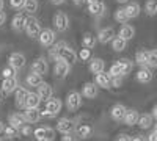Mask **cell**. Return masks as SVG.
<instances>
[{
    "label": "cell",
    "mask_w": 157,
    "mask_h": 141,
    "mask_svg": "<svg viewBox=\"0 0 157 141\" xmlns=\"http://www.w3.org/2000/svg\"><path fill=\"white\" fill-rule=\"evenodd\" d=\"M41 25H39V20L33 16H30L27 19V24H25V33H27L29 38H32V39H36V38H39V33H41Z\"/></svg>",
    "instance_id": "cell-1"
},
{
    "label": "cell",
    "mask_w": 157,
    "mask_h": 141,
    "mask_svg": "<svg viewBox=\"0 0 157 141\" xmlns=\"http://www.w3.org/2000/svg\"><path fill=\"white\" fill-rule=\"evenodd\" d=\"M61 107H63L61 100L57 99V97H52L46 102V111H43V114H46V116H49V118H55L61 111Z\"/></svg>",
    "instance_id": "cell-2"
},
{
    "label": "cell",
    "mask_w": 157,
    "mask_h": 141,
    "mask_svg": "<svg viewBox=\"0 0 157 141\" xmlns=\"http://www.w3.org/2000/svg\"><path fill=\"white\" fill-rule=\"evenodd\" d=\"M52 24H54V27H55L57 32H66L69 28V19L61 11H58V13L54 14V17H52Z\"/></svg>",
    "instance_id": "cell-3"
},
{
    "label": "cell",
    "mask_w": 157,
    "mask_h": 141,
    "mask_svg": "<svg viewBox=\"0 0 157 141\" xmlns=\"http://www.w3.org/2000/svg\"><path fill=\"white\" fill-rule=\"evenodd\" d=\"M82 105V96L80 93L77 91H71L68 96H66V107L69 111H77Z\"/></svg>",
    "instance_id": "cell-4"
},
{
    "label": "cell",
    "mask_w": 157,
    "mask_h": 141,
    "mask_svg": "<svg viewBox=\"0 0 157 141\" xmlns=\"http://www.w3.org/2000/svg\"><path fill=\"white\" fill-rule=\"evenodd\" d=\"M71 71V65L68 61H64L61 58H58L55 61V68H54V72H55V77H58V79H64Z\"/></svg>",
    "instance_id": "cell-5"
},
{
    "label": "cell",
    "mask_w": 157,
    "mask_h": 141,
    "mask_svg": "<svg viewBox=\"0 0 157 141\" xmlns=\"http://www.w3.org/2000/svg\"><path fill=\"white\" fill-rule=\"evenodd\" d=\"M38 39H39V44H41L43 47H50L55 43V32L50 30V28H44V30H41V33H39Z\"/></svg>",
    "instance_id": "cell-6"
},
{
    "label": "cell",
    "mask_w": 157,
    "mask_h": 141,
    "mask_svg": "<svg viewBox=\"0 0 157 141\" xmlns=\"http://www.w3.org/2000/svg\"><path fill=\"white\" fill-rule=\"evenodd\" d=\"M77 54H75V50L74 49H71L69 46H64L61 50H60V54H58V58H61V60H64V61H68L69 65H72V63H75L77 61ZM57 58V60H58Z\"/></svg>",
    "instance_id": "cell-7"
},
{
    "label": "cell",
    "mask_w": 157,
    "mask_h": 141,
    "mask_svg": "<svg viewBox=\"0 0 157 141\" xmlns=\"http://www.w3.org/2000/svg\"><path fill=\"white\" fill-rule=\"evenodd\" d=\"M126 113H127V108H126L123 104H116V105H113L112 110H110V116H112L113 121L121 122V121H124Z\"/></svg>",
    "instance_id": "cell-8"
},
{
    "label": "cell",
    "mask_w": 157,
    "mask_h": 141,
    "mask_svg": "<svg viewBox=\"0 0 157 141\" xmlns=\"http://www.w3.org/2000/svg\"><path fill=\"white\" fill-rule=\"evenodd\" d=\"M25 57L22 55V54H19V52H14V54H11L10 55V58H8V65L10 66H13L16 71H19V69H22L24 66H25Z\"/></svg>",
    "instance_id": "cell-9"
},
{
    "label": "cell",
    "mask_w": 157,
    "mask_h": 141,
    "mask_svg": "<svg viewBox=\"0 0 157 141\" xmlns=\"http://www.w3.org/2000/svg\"><path fill=\"white\" fill-rule=\"evenodd\" d=\"M17 88H19V82H17L16 77H13V79H3V82H2V93L5 96L11 94L13 91H16Z\"/></svg>",
    "instance_id": "cell-10"
},
{
    "label": "cell",
    "mask_w": 157,
    "mask_h": 141,
    "mask_svg": "<svg viewBox=\"0 0 157 141\" xmlns=\"http://www.w3.org/2000/svg\"><path fill=\"white\" fill-rule=\"evenodd\" d=\"M32 71L33 72H36V74H47L49 72V65H47V61H46V58H43V57H39V58H36L35 61H33V65H32Z\"/></svg>",
    "instance_id": "cell-11"
},
{
    "label": "cell",
    "mask_w": 157,
    "mask_h": 141,
    "mask_svg": "<svg viewBox=\"0 0 157 141\" xmlns=\"http://www.w3.org/2000/svg\"><path fill=\"white\" fill-rule=\"evenodd\" d=\"M41 116H43V111H39L38 108H25V111H24V118L29 124L38 122L41 119Z\"/></svg>",
    "instance_id": "cell-12"
},
{
    "label": "cell",
    "mask_w": 157,
    "mask_h": 141,
    "mask_svg": "<svg viewBox=\"0 0 157 141\" xmlns=\"http://www.w3.org/2000/svg\"><path fill=\"white\" fill-rule=\"evenodd\" d=\"M115 38V30L112 27H105L102 28L99 33H98V41L101 44H107V43H112Z\"/></svg>",
    "instance_id": "cell-13"
},
{
    "label": "cell",
    "mask_w": 157,
    "mask_h": 141,
    "mask_svg": "<svg viewBox=\"0 0 157 141\" xmlns=\"http://www.w3.org/2000/svg\"><path fill=\"white\" fill-rule=\"evenodd\" d=\"M36 93H38V96L41 97V100H49V99H52V94H54V89H52V86L49 85V83H41L38 88H36Z\"/></svg>",
    "instance_id": "cell-14"
},
{
    "label": "cell",
    "mask_w": 157,
    "mask_h": 141,
    "mask_svg": "<svg viewBox=\"0 0 157 141\" xmlns=\"http://www.w3.org/2000/svg\"><path fill=\"white\" fill-rule=\"evenodd\" d=\"M94 83H96L99 88L109 89V88L112 86V75H110V74H104V72H99V74H96Z\"/></svg>",
    "instance_id": "cell-15"
},
{
    "label": "cell",
    "mask_w": 157,
    "mask_h": 141,
    "mask_svg": "<svg viewBox=\"0 0 157 141\" xmlns=\"http://www.w3.org/2000/svg\"><path fill=\"white\" fill-rule=\"evenodd\" d=\"M27 16L22 14V13H19V14H16L14 17H13L11 20V27L14 32H21V30H25V24H27Z\"/></svg>",
    "instance_id": "cell-16"
},
{
    "label": "cell",
    "mask_w": 157,
    "mask_h": 141,
    "mask_svg": "<svg viewBox=\"0 0 157 141\" xmlns=\"http://www.w3.org/2000/svg\"><path fill=\"white\" fill-rule=\"evenodd\" d=\"M57 130L60 133H69V132L74 130V122L69 118H61L57 122Z\"/></svg>",
    "instance_id": "cell-17"
},
{
    "label": "cell",
    "mask_w": 157,
    "mask_h": 141,
    "mask_svg": "<svg viewBox=\"0 0 157 141\" xmlns=\"http://www.w3.org/2000/svg\"><path fill=\"white\" fill-rule=\"evenodd\" d=\"M8 122H10V125H13V127H16L17 130H21L22 127L25 125V118H24V113L22 114H19V113H13V114H10V118H8Z\"/></svg>",
    "instance_id": "cell-18"
},
{
    "label": "cell",
    "mask_w": 157,
    "mask_h": 141,
    "mask_svg": "<svg viewBox=\"0 0 157 141\" xmlns=\"http://www.w3.org/2000/svg\"><path fill=\"white\" fill-rule=\"evenodd\" d=\"M98 85L93 83V82H88L83 85V89H82V96L88 97V99H94L98 96Z\"/></svg>",
    "instance_id": "cell-19"
},
{
    "label": "cell",
    "mask_w": 157,
    "mask_h": 141,
    "mask_svg": "<svg viewBox=\"0 0 157 141\" xmlns=\"http://www.w3.org/2000/svg\"><path fill=\"white\" fill-rule=\"evenodd\" d=\"M29 91L25 88H22V86H19L17 89H16V107H25V102H27V97H29Z\"/></svg>",
    "instance_id": "cell-20"
},
{
    "label": "cell",
    "mask_w": 157,
    "mask_h": 141,
    "mask_svg": "<svg viewBox=\"0 0 157 141\" xmlns=\"http://www.w3.org/2000/svg\"><path fill=\"white\" fill-rule=\"evenodd\" d=\"M138 119H140V113L137 111V110H127V113H126V116H124V124L126 125H135V124H138Z\"/></svg>",
    "instance_id": "cell-21"
},
{
    "label": "cell",
    "mask_w": 157,
    "mask_h": 141,
    "mask_svg": "<svg viewBox=\"0 0 157 141\" xmlns=\"http://www.w3.org/2000/svg\"><path fill=\"white\" fill-rule=\"evenodd\" d=\"M75 133L78 135V138L86 139V138H90L91 135H93V127L88 125V124H80V125H77Z\"/></svg>",
    "instance_id": "cell-22"
},
{
    "label": "cell",
    "mask_w": 157,
    "mask_h": 141,
    "mask_svg": "<svg viewBox=\"0 0 157 141\" xmlns=\"http://www.w3.org/2000/svg\"><path fill=\"white\" fill-rule=\"evenodd\" d=\"M88 11H90L93 16H101V14H104V11H105V5H104V0H98V2L88 5Z\"/></svg>",
    "instance_id": "cell-23"
},
{
    "label": "cell",
    "mask_w": 157,
    "mask_h": 141,
    "mask_svg": "<svg viewBox=\"0 0 157 141\" xmlns=\"http://www.w3.org/2000/svg\"><path fill=\"white\" fill-rule=\"evenodd\" d=\"M120 36L124 38L126 41H130L132 38L135 36V28L132 25H127V24H123V27L120 28Z\"/></svg>",
    "instance_id": "cell-24"
},
{
    "label": "cell",
    "mask_w": 157,
    "mask_h": 141,
    "mask_svg": "<svg viewBox=\"0 0 157 141\" xmlns=\"http://www.w3.org/2000/svg\"><path fill=\"white\" fill-rule=\"evenodd\" d=\"M151 80H152V72L148 68H141L137 72V82H140V83H149Z\"/></svg>",
    "instance_id": "cell-25"
},
{
    "label": "cell",
    "mask_w": 157,
    "mask_h": 141,
    "mask_svg": "<svg viewBox=\"0 0 157 141\" xmlns=\"http://www.w3.org/2000/svg\"><path fill=\"white\" fill-rule=\"evenodd\" d=\"M140 11H141V6L137 3V2H132V3H129L126 6V13H127V16L129 19H135L140 16Z\"/></svg>",
    "instance_id": "cell-26"
},
{
    "label": "cell",
    "mask_w": 157,
    "mask_h": 141,
    "mask_svg": "<svg viewBox=\"0 0 157 141\" xmlns=\"http://www.w3.org/2000/svg\"><path fill=\"white\" fill-rule=\"evenodd\" d=\"M126 46H127V41L124 39V38H121L120 35L113 38V41H112V49L115 50V52H123V50L126 49Z\"/></svg>",
    "instance_id": "cell-27"
},
{
    "label": "cell",
    "mask_w": 157,
    "mask_h": 141,
    "mask_svg": "<svg viewBox=\"0 0 157 141\" xmlns=\"http://www.w3.org/2000/svg\"><path fill=\"white\" fill-rule=\"evenodd\" d=\"M41 104V97L38 96V93H30L25 102V108H38Z\"/></svg>",
    "instance_id": "cell-28"
},
{
    "label": "cell",
    "mask_w": 157,
    "mask_h": 141,
    "mask_svg": "<svg viewBox=\"0 0 157 141\" xmlns=\"http://www.w3.org/2000/svg\"><path fill=\"white\" fill-rule=\"evenodd\" d=\"M25 82H27V85L29 86H35V88H38L39 85L43 83V79H41V74H36V72H30L29 75H27V79H25Z\"/></svg>",
    "instance_id": "cell-29"
},
{
    "label": "cell",
    "mask_w": 157,
    "mask_h": 141,
    "mask_svg": "<svg viewBox=\"0 0 157 141\" xmlns=\"http://www.w3.org/2000/svg\"><path fill=\"white\" fill-rule=\"evenodd\" d=\"M104 69H105V63H104V60H101V58H94L93 61L90 63V71L93 74L104 72Z\"/></svg>",
    "instance_id": "cell-30"
},
{
    "label": "cell",
    "mask_w": 157,
    "mask_h": 141,
    "mask_svg": "<svg viewBox=\"0 0 157 141\" xmlns=\"http://www.w3.org/2000/svg\"><path fill=\"white\" fill-rule=\"evenodd\" d=\"M148 55H149V52H146V50H138L135 54L137 65H140L141 68H146L148 66Z\"/></svg>",
    "instance_id": "cell-31"
},
{
    "label": "cell",
    "mask_w": 157,
    "mask_h": 141,
    "mask_svg": "<svg viewBox=\"0 0 157 141\" xmlns=\"http://www.w3.org/2000/svg\"><path fill=\"white\" fill-rule=\"evenodd\" d=\"M152 119H154L152 114H148V113H145V114H140L138 125L141 127V129H149V127L152 125Z\"/></svg>",
    "instance_id": "cell-32"
},
{
    "label": "cell",
    "mask_w": 157,
    "mask_h": 141,
    "mask_svg": "<svg viewBox=\"0 0 157 141\" xmlns=\"http://www.w3.org/2000/svg\"><path fill=\"white\" fill-rule=\"evenodd\" d=\"M116 63L120 65V68H121V71H123V75H127L130 71H132V68H134V63L130 61V60H127V58L118 60Z\"/></svg>",
    "instance_id": "cell-33"
},
{
    "label": "cell",
    "mask_w": 157,
    "mask_h": 141,
    "mask_svg": "<svg viewBox=\"0 0 157 141\" xmlns=\"http://www.w3.org/2000/svg\"><path fill=\"white\" fill-rule=\"evenodd\" d=\"M96 46V38L93 35L86 33L83 38H82V47H86V49H93Z\"/></svg>",
    "instance_id": "cell-34"
},
{
    "label": "cell",
    "mask_w": 157,
    "mask_h": 141,
    "mask_svg": "<svg viewBox=\"0 0 157 141\" xmlns=\"http://www.w3.org/2000/svg\"><path fill=\"white\" fill-rule=\"evenodd\" d=\"M115 20L118 24H126L129 20V16L126 13V8H120L118 11H115Z\"/></svg>",
    "instance_id": "cell-35"
},
{
    "label": "cell",
    "mask_w": 157,
    "mask_h": 141,
    "mask_svg": "<svg viewBox=\"0 0 157 141\" xmlns=\"http://www.w3.org/2000/svg\"><path fill=\"white\" fill-rule=\"evenodd\" d=\"M64 46H68V44L64 43V41H58L57 44H54V47L50 49V58L57 61V58H58V54H60V50H61Z\"/></svg>",
    "instance_id": "cell-36"
},
{
    "label": "cell",
    "mask_w": 157,
    "mask_h": 141,
    "mask_svg": "<svg viewBox=\"0 0 157 141\" xmlns=\"http://www.w3.org/2000/svg\"><path fill=\"white\" fill-rule=\"evenodd\" d=\"M145 9L149 16H155L157 14V0H146Z\"/></svg>",
    "instance_id": "cell-37"
},
{
    "label": "cell",
    "mask_w": 157,
    "mask_h": 141,
    "mask_svg": "<svg viewBox=\"0 0 157 141\" xmlns=\"http://www.w3.org/2000/svg\"><path fill=\"white\" fill-rule=\"evenodd\" d=\"M24 9L27 11L29 14H33V13L38 11V2H36V0H25Z\"/></svg>",
    "instance_id": "cell-38"
},
{
    "label": "cell",
    "mask_w": 157,
    "mask_h": 141,
    "mask_svg": "<svg viewBox=\"0 0 157 141\" xmlns=\"http://www.w3.org/2000/svg\"><path fill=\"white\" fill-rule=\"evenodd\" d=\"M3 133H5V136H6L8 139H13V138H16V136H17L19 130L16 129V127H13V125H6V127H5V130H3Z\"/></svg>",
    "instance_id": "cell-39"
},
{
    "label": "cell",
    "mask_w": 157,
    "mask_h": 141,
    "mask_svg": "<svg viewBox=\"0 0 157 141\" xmlns=\"http://www.w3.org/2000/svg\"><path fill=\"white\" fill-rule=\"evenodd\" d=\"M33 136L38 141H44L46 139V127H38V129L33 130Z\"/></svg>",
    "instance_id": "cell-40"
},
{
    "label": "cell",
    "mask_w": 157,
    "mask_h": 141,
    "mask_svg": "<svg viewBox=\"0 0 157 141\" xmlns=\"http://www.w3.org/2000/svg\"><path fill=\"white\" fill-rule=\"evenodd\" d=\"M148 66L149 68H157V50H151L148 55Z\"/></svg>",
    "instance_id": "cell-41"
},
{
    "label": "cell",
    "mask_w": 157,
    "mask_h": 141,
    "mask_svg": "<svg viewBox=\"0 0 157 141\" xmlns=\"http://www.w3.org/2000/svg\"><path fill=\"white\" fill-rule=\"evenodd\" d=\"M2 75H3V79H13V77H16V69L13 66H8L2 71Z\"/></svg>",
    "instance_id": "cell-42"
},
{
    "label": "cell",
    "mask_w": 157,
    "mask_h": 141,
    "mask_svg": "<svg viewBox=\"0 0 157 141\" xmlns=\"http://www.w3.org/2000/svg\"><path fill=\"white\" fill-rule=\"evenodd\" d=\"M109 74H110L112 77H116V75H123V71H121L120 65H118V63H115V65H112V66H110Z\"/></svg>",
    "instance_id": "cell-43"
},
{
    "label": "cell",
    "mask_w": 157,
    "mask_h": 141,
    "mask_svg": "<svg viewBox=\"0 0 157 141\" xmlns=\"http://www.w3.org/2000/svg\"><path fill=\"white\" fill-rule=\"evenodd\" d=\"M78 58H80L82 61H86V60H90L91 58V49H86V47H83L80 52H78Z\"/></svg>",
    "instance_id": "cell-44"
},
{
    "label": "cell",
    "mask_w": 157,
    "mask_h": 141,
    "mask_svg": "<svg viewBox=\"0 0 157 141\" xmlns=\"http://www.w3.org/2000/svg\"><path fill=\"white\" fill-rule=\"evenodd\" d=\"M77 139H78V135L74 133V132L63 133V136H61V141H77Z\"/></svg>",
    "instance_id": "cell-45"
},
{
    "label": "cell",
    "mask_w": 157,
    "mask_h": 141,
    "mask_svg": "<svg viewBox=\"0 0 157 141\" xmlns=\"http://www.w3.org/2000/svg\"><path fill=\"white\" fill-rule=\"evenodd\" d=\"M10 5H11V8H14V9H21L25 5V0H10Z\"/></svg>",
    "instance_id": "cell-46"
},
{
    "label": "cell",
    "mask_w": 157,
    "mask_h": 141,
    "mask_svg": "<svg viewBox=\"0 0 157 141\" xmlns=\"http://www.w3.org/2000/svg\"><path fill=\"white\" fill-rule=\"evenodd\" d=\"M55 138V130L52 127H46V139L44 141H54Z\"/></svg>",
    "instance_id": "cell-47"
},
{
    "label": "cell",
    "mask_w": 157,
    "mask_h": 141,
    "mask_svg": "<svg viewBox=\"0 0 157 141\" xmlns=\"http://www.w3.org/2000/svg\"><path fill=\"white\" fill-rule=\"evenodd\" d=\"M19 133H22L24 136H29V135H32V127H30V125H27V124H25V125L22 127V129L19 130Z\"/></svg>",
    "instance_id": "cell-48"
},
{
    "label": "cell",
    "mask_w": 157,
    "mask_h": 141,
    "mask_svg": "<svg viewBox=\"0 0 157 141\" xmlns=\"http://www.w3.org/2000/svg\"><path fill=\"white\" fill-rule=\"evenodd\" d=\"M121 77L123 75H116V77H112V86H121V83H123V80H121Z\"/></svg>",
    "instance_id": "cell-49"
},
{
    "label": "cell",
    "mask_w": 157,
    "mask_h": 141,
    "mask_svg": "<svg viewBox=\"0 0 157 141\" xmlns=\"http://www.w3.org/2000/svg\"><path fill=\"white\" fill-rule=\"evenodd\" d=\"M116 141H132V138H130L129 135H126V133H123V135H120L116 138Z\"/></svg>",
    "instance_id": "cell-50"
},
{
    "label": "cell",
    "mask_w": 157,
    "mask_h": 141,
    "mask_svg": "<svg viewBox=\"0 0 157 141\" xmlns=\"http://www.w3.org/2000/svg\"><path fill=\"white\" fill-rule=\"evenodd\" d=\"M148 141H157V130H152L148 135Z\"/></svg>",
    "instance_id": "cell-51"
},
{
    "label": "cell",
    "mask_w": 157,
    "mask_h": 141,
    "mask_svg": "<svg viewBox=\"0 0 157 141\" xmlns=\"http://www.w3.org/2000/svg\"><path fill=\"white\" fill-rule=\"evenodd\" d=\"M5 20H6V14H5L3 11H0V27L5 24Z\"/></svg>",
    "instance_id": "cell-52"
},
{
    "label": "cell",
    "mask_w": 157,
    "mask_h": 141,
    "mask_svg": "<svg viewBox=\"0 0 157 141\" xmlns=\"http://www.w3.org/2000/svg\"><path fill=\"white\" fill-rule=\"evenodd\" d=\"M152 116H154V119H157V105H154V108H152Z\"/></svg>",
    "instance_id": "cell-53"
},
{
    "label": "cell",
    "mask_w": 157,
    "mask_h": 141,
    "mask_svg": "<svg viewBox=\"0 0 157 141\" xmlns=\"http://www.w3.org/2000/svg\"><path fill=\"white\" fill-rule=\"evenodd\" d=\"M72 2H74L75 5H83V3L86 2V0H72Z\"/></svg>",
    "instance_id": "cell-54"
},
{
    "label": "cell",
    "mask_w": 157,
    "mask_h": 141,
    "mask_svg": "<svg viewBox=\"0 0 157 141\" xmlns=\"http://www.w3.org/2000/svg\"><path fill=\"white\" fill-rule=\"evenodd\" d=\"M50 2L54 3V5H61V3L64 2V0H50Z\"/></svg>",
    "instance_id": "cell-55"
},
{
    "label": "cell",
    "mask_w": 157,
    "mask_h": 141,
    "mask_svg": "<svg viewBox=\"0 0 157 141\" xmlns=\"http://www.w3.org/2000/svg\"><path fill=\"white\" fill-rule=\"evenodd\" d=\"M132 141H145V138H143V136H135Z\"/></svg>",
    "instance_id": "cell-56"
},
{
    "label": "cell",
    "mask_w": 157,
    "mask_h": 141,
    "mask_svg": "<svg viewBox=\"0 0 157 141\" xmlns=\"http://www.w3.org/2000/svg\"><path fill=\"white\" fill-rule=\"evenodd\" d=\"M3 130H5V125H3L2 121H0V133H3Z\"/></svg>",
    "instance_id": "cell-57"
},
{
    "label": "cell",
    "mask_w": 157,
    "mask_h": 141,
    "mask_svg": "<svg viewBox=\"0 0 157 141\" xmlns=\"http://www.w3.org/2000/svg\"><path fill=\"white\" fill-rule=\"evenodd\" d=\"M3 6H5V2H3V0H0V11H3Z\"/></svg>",
    "instance_id": "cell-58"
},
{
    "label": "cell",
    "mask_w": 157,
    "mask_h": 141,
    "mask_svg": "<svg viewBox=\"0 0 157 141\" xmlns=\"http://www.w3.org/2000/svg\"><path fill=\"white\" fill-rule=\"evenodd\" d=\"M116 2H118V3H127L129 0H116Z\"/></svg>",
    "instance_id": "cell-59"
},
{
    "label": "cell",
    "mask_w": 157,
    "mask_h": 141,
    "mask_svg": "<svg viewBox=\"0 0 157 141\" xmlns=\"http://www.w3.org/2000/svg\"><path fill=\"white\" fill-rule=\"evenodd\" d=\"M94 2H98V0H86V3H88V5H91V3H94Z\"/></svg>",
    "instance_id": "cell-60"
},
{
    "label": "cell",
    "mask_w": 157,
    "mask_h": 141,
    "mask_svg": "<svg viewBox=\"0 0 157 141\" xmlns=\"http://www.w3.org/2000/svg\"><path fill=\"white\" fill-rule=\"evenodd\" d=\"M154 130H157V119H155V124H154Z\"/></svg>",
    "instance_id": "cell-61"
},
{
    "label": "cell",
    "mask_w": 157,
    "mask_h": 141,
    "mask_svg": "<svg viewBox=\"0 0 157 141\" xmlns=\"http://www.w3.org/2000/svg\"><path fill=\"white\" fill-rule=\"evenodd\" d=\"M0 141H2V139H0Z\"/></svg>",
    "instance_id": "cell-62"
}]
</instances>
